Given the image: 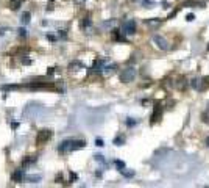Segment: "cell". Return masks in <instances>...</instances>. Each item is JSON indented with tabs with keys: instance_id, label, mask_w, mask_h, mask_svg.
<instances>
[{
	"instance_id": "1",
	"label": "cell",
	"mask_w": 209,
	"mask_h": 188,
	"mask_svg": "<svg viewBox=\"0 0 209 188\" xmlns=\"http://www.w3.org/2000/svg\"><path fill=\"white\" fill-rule=\"evenodd\" d=\"M136 77V69L134 68H126L120 72V80L122 82H133V79Z\"/></svg>"
},
{
	"instance_id": "2",
	"label": "cell",
	"mask_w": 209,
	"mask_h": 188,
	"mask_svg": "<svg viewBox=\"0 0 209 188\" xmlns=\"http://www.w3.org/2000/svg\"><path fill=\"white\" fill-rule=\"evenodd\" d=\"M153 42H156V46L161 49V50H169V42H167V39H164L162 36L155 35L153 36Z\"/></svg>"
},
{
	"instance_id": "3",
	"label": "cell",
	"mask_w": 209,
	"mask_h": 188,
	"mask_svg": "<svg viewBox=\"0 0 209 188\" xmlns=\"http://www.w3.org/2000/svg\"><path fill=\"white\" fill-rule=\"evenodd\" d=\"M122 28H123V33H126V35H133V33L136 31V24H134V20L125 22Z\"/></svg>"
},
{
	"instance_id": "4",
	"label": "cell",
	"mask_w": 209,
	"mask_h": 188,
	"mask_svg": "<svg viewBox=\"0 0 209 188\" xmlns=\"http://www.w3.org/2000/svg\"><path fill=\"white\" fill-rule=\"evenodd\" d=\"M178 82H179V83H178V88H179V90H184V88L187 86V80H186V77H181Z\"/></svg>"
},
{
	"instance_id": "5",
	"label": "cell",
	"mask_w": 209,
	"mask_h": 188,
	"mask_svg": "<svg viewBox=\"0 0 209 188\" xmlns=\"http://www.w3.org/2000/svg\"><path fill=\"white\" fill-rule=\"evenodd\" d=\"M190 85H192V88H195V90H200V80L198 79H194V80H190Z\"/></svg>"
},
{
	"instance_id": "6",
	"label": "cell",
	"mask_w": 209,
	"mask_h": 188,
	"mask_svg": "<svg viewBox=\"0 0 209 188\" xmlns=\"http://www.w3.org/2000/svg\"><path fill=\"white\" fill-rule=\"evenodd\" d=\"M186 19H187V20L190 22V20H194L195 17H194V14H187V17H186Z\"/></svg>"
},
{
	"instance_id": "7",
	"label": "cell",
	"mask_w": 209,
	"mask_h": 188,
	"mask_svg": "<svg viewBox=\"0 0 209 188\" xmlns=\"http://www.w3.org/2000/svg\"><path fill=\"white\" fill-rule=\"evenodd\" d=\"M208 52H209V46H208Z\"/></svg>"
}]
</instances>
